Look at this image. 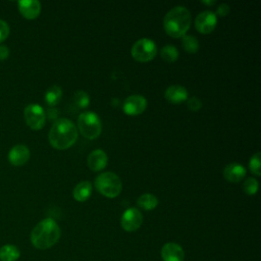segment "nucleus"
Listing matches in <instances>:
<instances>
[{"mask_svg": "<svg viewBox=\"0 0 261 261\" xmlns=\"http://www.w3.org/2000/svg\"><path fill=\"white\" fill-rule=\"evenodd\" d=\"M217 24V16L211 10H205L198 14L195 19L196 30L204 35L210 34L214 31Z\"/></svg>", "mask_w": 261, "mask_h": 261, "instance_id": "6e6552de", "label": "nucleus"}, {"mask_svg": "<svg viewBox=\"0 0 261 261\" xmlns=\"http://www.w3.org/2000/svg\"><path fill=\"white\" fill-rule=\"evenodd\" d=\"M163 261H184L185 253L182 248L175 243H166L161 249Z\"/></svg>", "mask_w": 261, "mask_h": 261, "instance_id": "4468645a", "label": "nucleus"}, {"mask_svg": "<svg viewBox=\"0 0 261 261\" xmlns=\"http://www.w3.org/2000/svg\"><path fill=\"white\" fill-rule=\"evenodd\" d=\"M246 175V168L240 163H229L223 169V176L229 182H240Z\"/></svg>", "mask_w": 261, "mask_h": 261, "instance_id": "dca6fc26", "label": "nucleus"}, {"mask_svg": "<svg viewBox=\"0 0 261 261\" xmlns=\"http://www.w3.org/2000/svg\"><path fill=\"white\" fill-rule=\"evenodd\" d=\"M147 108V100L142 95H130L128 96L122 105L123 112L130 116L142 114Z\"/></svg>", "mask_w": 261, "mask_h": 261, "instance_id": "1a4fd4ad", "label": "nucleus"}, {"mask_svg": "<svg viewBox=\"0 0 261 261\" xmlns=\"http://www.w3.org/2000/svg\"><path fill=\"white\" fill-rule=\"evenodd\" d=\"M243 190L247 195L253 196L257 193L258 191V181L257 179L253 178V177H249L245 180L244 185H243Z\"/></svg>", "mask_w": 261, "mask_h": 261, "instance_id": "393cba45", "label": "nucleus"}, {"mask_svg": "<svg viewBox=\"0 0 261 261\" xmlns=\"http://www.w3.org/2000/svg\"><path fill=\"white\" fill-rule=\"evenodd\" d=\"M228 12H229V6L225 3L220 4L217 8V11H216L217 15H219V16H225V15L228 14Z\"/></svg>", "mask_w": 261, "mask_h": 261, "instance_id": "cd10ccee", "label": "nucleus"}, {"mask_svg": "<svg viewBox=\"0 0 261 261\" xmlns=\"http://www.w3.org/2000/svg\"><path fill=\"white\" fill-rule=\"evenodd\" d=\"M9 33H10V28L7 21L0 19V44L8 38Z\"/></svg>", "mask_w": 261, "mask_h": 261, "instance_id": "a878e982", "label": "nucleus"}, {"mask_svg": "<svg viewBox=\"0 0 261 261\" xmlns=\"http://www.w3.org/2000/svg\"><path fill=\"white\" fill-rule=\"evenodd\" d=\"M62 97V89L57 86L53 85L49 87L45 93V102L49 106H55L56 104L59 103Z\"/></svg>", "mask_w": 261, "mask_h": 261, "instance_id": "6ab92c4d", "label": "nucleus"}, {"mask_svg": "<svg viewBox=\"0 0 261 261\" xmlns=\"http://www.w3.org/2000/svg\"><path fill=\"white\" fill-rule=\"evenodd\" d=\"M260 156L261 153L257 152L255 153L249 161V168L251 170V172L253 174H255L256 176H260L261 175V171H260Z\"/></svg>", "mask_w": 261, "mask_h": 261, "instance_id": "b1692460", "label": "nucleus"}, {"mask_svg": "<svg viewBox=\"0 0 261 261\" xmlns=\"http://www.w3.org/2000/svg\"><path fill=\"white\" fill-rule=\"evenodd\" d=\"M164 96L168 102L172 104H179L188 100L189 94L185 87L179 85H173V86H169L166 89Z\"/></svg>", "mask_w": 261, "mask_h": 261, "instance_id": "2eb2a0df", "label": "nucleus"}, {"mask_svg": "<svg viewBox=\"0 0 261 261\" xmlns=\"http://www.w3.org/2000/svg\"><path fill=\"white\" fill-rule=\"evenodd\" d=\"M31 157L30 149L22 144H17L13 146L8 152V161L11 165L22 166L24 165Z\"/></svg>", "mask_w": 261, "mask_h": 261, "instance_id": "9b49d317", "label": "nucleus"}, {"mask_svg": "<svg viewBox=\"0 0 261 261\" xmlns=\"http://www.w3.org/2000/svg\"><path fill=\"white\" fill-rule=\"evenodd\" d=\"M20 256L18 248L14 245H4L0 248V260L1 261H16Z\"/></svg>", "mask_w": 261, "mask_h": 261, "instance_id": "a211bd4d", "label": "nucleus"}, {"mask_svg": "<svg viewBox=\"0 0 261 261\" xmlns=\"http://www.w3.org/2000/svg\"><path fill=\"white\" fill-rule=\"evenodd\" d=\"M137 204L139 205L140 208L144 210H153L158 205V199L156 198L155 195L146 193L139 197V199L137 200Z\"/></svg>", "mask_w": 261, "mask_h": 261, "instance_id": "aec40b11", "label": "nucleus"}, {"mask_svg": "<svg viewBox=\"0 0 261 261\" xmlns=\"http://www.w3.org/2000/svg\"><path fill=\"white\" fill-rule=\"evenodd\" d=\"M77 127L82 136L89 140L97 139L102 130L101 120L93 111H87L80 114L77 118Z\"/></svg>", "mask_w": 261, "mask_h": 261, "instance_id": "39448f33", "label": "nucleus"}, {"mask_svg": "<svg viewBox=\"0 0 261 261\" xmlns=\"http://www.w3.org/2000/svg\"><path fill=\"white\" fill-rule=\"evenodd\" d=\"M60 234L61 231L56 221L52 218H45L33 228L31 242L36 249L46 250L58 242Z\"/></svg>", "mask_w": 261, "mask_h": 261, "instance_id": "f03ea898", "label": "nucleus"}, {"mask_svg": "<svg viewBox=\"0 0 261 261\" xmlns=\"http://www.w3.org/2000/svg\"><path fill=\"white\" fill-rule=\"evenodd\" d=\"M181 44H182L185 51L188 53H196V52H198V50L200 48L199 42H198L197 38H195L194 36L185 35L182 37Z\"/></svg>", "mask_w": 261, "mask_h": 261, "instance_id": "4be33fe9", "label": "nucleus"}, {"mask_svg": "<svg viewBox=\"0 0 261 261\" xmlns=\"http://www.w3.org/2000/svg\"><path fill=\"white\" fill-rule=\"evenodd\" d=\"M92 194V185L88 180H83L79 182L73 191H72V196L77 202H85L87 201Z\"/></svg>", "mask_w": 261, "mask_h": 261, "instance_id": "f3484780", "label": "nucleus"}, {"mask_svg": "<svg viewBox=\"0 0 261 261\" xmlns=\"http://www.w3.org/2000/svg\"><path fill=\"white\" fill-rule=\"evenodd\" d=\"M192 21L191 12L184 6H175L164 16L163 27L166 34L172 38H180L186 35Z\"/></svg>", "mask_w": 261, "mask_h": 261, "instance_id": "7ed1b4c3", "label": "nucleus"}, {"mask_svg": "<svg viewBox=\"0 0 261 261\" xmlns=\"http://www.w3.org/2000/svg\"><path fill=\"white\" fill-rule=\"evenodd\" d=\"M95 188L104 197L115 198L121 193L122 182L114 172H102L95 178Z\"/></svg>", "mask_w": 261, "mask_h": 261, "instance_id": "20e7f679", "label": "nucleus"}, {"mask_svg": "<svg viewBox=\"0 0 261 261\" xmlns=\"http://www.w3.org/2000/svg\"><path fill=\"white\" fill-rule=\"evenodd\" d=\"M23 117L27 125L33 130L42 129L45 125L46 114L43 107L39 104H29L23 110Z\"/></svg>", "mask_w": 261, "mask_h": 261, "instance_id": "0eeeda50", "label": "nucleus"}, {"mask_svg": "<svg viewBox=\"0 0 261 261\" xmlns=\"http://www.w3.org/2000/svg\"><path fill=\"white\" fill-rule=\"evenodd\" d=\"M202 107V102L197 97H192L188 99V108L191 111H198Z\"/></svg>", "mask_w": 261, "mask_h": 261, "instance_id": "bb28decb", "label": "nucleus"}, {"mask_svg": "<svg viewBox=\"0 0 261 261\" xmlns=\"http://www.w3.org/2000/svg\"><path fill=\"white\" fill-rule=\"evenodd\" d=\"M72 101L77 108H87L90 104V97L85 91L79 90L74 93Z\"/></svg>", "mask_w": 261, "mask_h": 261, "instance_id": "5701e85b", "label": "nucleus"}, {"mask_svg": "<svg viewBox=\"0 0 261 261\" xmlns=\"http://www.w3.org/2000/svg\"><path fill=\"white\" fill-rule=\"evenodd\" d=\"M9 48L5 45H1L0 44V60L3 61V60H6L9 56Z\"/></svg>", "mask_w": 261, "mask_h": 261, "instance_id": "c85d7f7f", "label": "nucleus"}, {"mask_svg": "<svg viewBox=\"0 0 261 261\" xmlns=\"http://www.w3.org/2000/svg\"><path fill=\"white\" fill-rule=\"evenodd\" d=\"M130 53L135 60L139 62H148L155 57L157 47L151 39L142 38L133 45Z\"/></svg>", "mask_w": 261, "mask_h": 261, "instance_id": "423d86ee", "label": "nucleus"}, {"mask_svg": "<svg viewBox=\"0 0 261 261\" xmlns=\"http://www.w3.org/2000/svg\"><path fill=\"white\" fill-rule=\"evenodd\" d=\"M17 7L27 19H35L41 13V3L38 0H20L17 2Z\"/></svg>", "mask_w": 261, "mask_h": 261, "instance_id": "f8f14e48", "label": "nucleus"}, {"mask_svg": "<svg viewBox=\"0 0 261 261\" xmlns=\"http://www.w3.org/2000/svg\"><path fill=\"white\" fill-rule=\"evenodd\" d=\"M143 222V215L137 208H128L121 215L120 224L125 231H136Z\"/></svg>", "mask_w": 261, "mask_h": 261, "instance_id": "9d476101", "label": "nucleus"}, {"mask_svg": "<svg viewBox=\"0 0 261 261\" xmlns=\"http://www.w3.org/2000/svg\"><path fill=\"white\" fill-rule=\"evenodd\" d=\"M108 157L106 153L101 149H96L92 151L87 158V164L88 167L92 171H100L104 169L107 165Z\"/></svg>", "mask_w": 261, "mask_h": 261, "instance_id": "ddd939ff", "label": "nucleus"}, {"mask_svg": "<svg viewBox=\"0 0 261 261\" xmlns=\"http://www.w3.org/2000/svg\"><path fill=\"white\" fill-rule=\"evenodd\" d=\"M48 139L50 145L57 150L70 148L77 140V129L74 123L67 118H58L52 124Z\"/></svg>", "mask_w": 261, "mask_h": 261, "instance_id": "f257e3e1", "label": "nucleus"}, {"mask_svg": "<svg viewBox=\"0 0 261 261\" xmlns=\"http://www.w3.org/2000/svg\"><path fill=\"white\" fill-rule=\"evenodd\" d=\"M161 58L166 62H174L178 58V51L173 45H165L160 51Z\"/></svg>", "mask_w": 261, "mask_h": 261, "instance_id": "412c9836", "label": "nucleus"}, {"mask_svg": "<svg viewBox=\"0 0 261 261\" xmlns=\"http://www.w3.org/2000/svg\"><path fill=\"white\" fill-rule=\"evenodd\" d=\"M202 3H203V4H206V5H213V4L215 3V1H212V0L206 1V0H204V1H202Z\"/></svg>", "mask_w": 261, "mask_h": 261, "instance_id": "c756f323", "label": "nucleus"}]
</instances>
